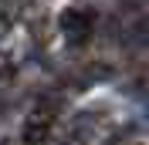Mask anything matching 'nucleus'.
I'll return each instance as SVG.
<instances>
[{"label":"nucleus","mask_w":149,"mask_h":145,"mask_svg":"<svg viewBox=\"0 0 149 145\" xmlns=\"http://www.w3.org/2000/svg\"><path fill=\"white\" fill-rule=\"evenodd\" d=\"M44 132H47V122H41V115H34L27 122V128H24V138H27V142H41Z\"/></svg>","instance_id":"1"}]
</instances>
